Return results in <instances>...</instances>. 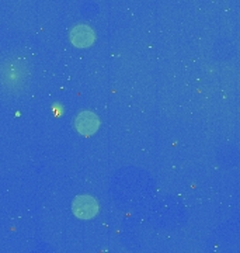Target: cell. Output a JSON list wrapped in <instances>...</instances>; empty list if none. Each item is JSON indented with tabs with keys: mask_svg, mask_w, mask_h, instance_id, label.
<instances>
[{
	"mask_svg": "<svg viewBox=\"0 0 240 253\" xmlns=\"http://www.w3.org/2000/svg\"><path fill=\"white\" fill-rule=\"evenodd\" d=\"M26 63L20 59L10 58L0 66V81L3 86L9 87L10 90L21 89V86L26 83Z\"/></svg>",
	"mask_w": 240,
	"mask_h": 253,
	"instance_id": "1",
	"label": "cell"
},
{
	"mask_svg": "<svg viewBox=\"0 0 240 253\" xmlns=\"http://www.w3.org/2000/svg\"><path fill=\"white\" fill-rule=\"evenodd\" d=\"M73 211L78 217L90 218L93 217L97 211V204L94 199H91L89 196H81L78 197L73 203Z\"/></svg>",
	"mask_w": 240,
	"mask_h": 253,
	"instance_id": "2",
	"label": "cell"
},
{
	"mask_svg": "<svg viewBox=\"0 0 240 253\" xmlns=\"http://www.w3.org/2000/svg\"><path fill=\"white\" fill-rule=\"evenodd\" d=\"M76 126H78V129H79L80 132H83V134H93L97 129L98 120L93 113L84 111V113L79 114L78 118H76Z\"/></svg>",
	"mask_w": 240,
	"mask_h": 253,
	"instance_id": "3",
	"label": "cell"
},
{
	"mask_svg": "<svg viewBox=\"0 0 240 253\" xmlns=\"http://www.w3.org/2000/svg\"><path fill=\"white\" fill-rule=\"evenodd\" d=\"M72 41L75 45L79 46H86L93 42V38L94 34L89 27L86 26H76V27L72 30Z\"/></svg>",
	"mask_w": 240,
	"mask_h": 253,
	"instance_id": "4",
	"label": "cell"
}]
</instances>
